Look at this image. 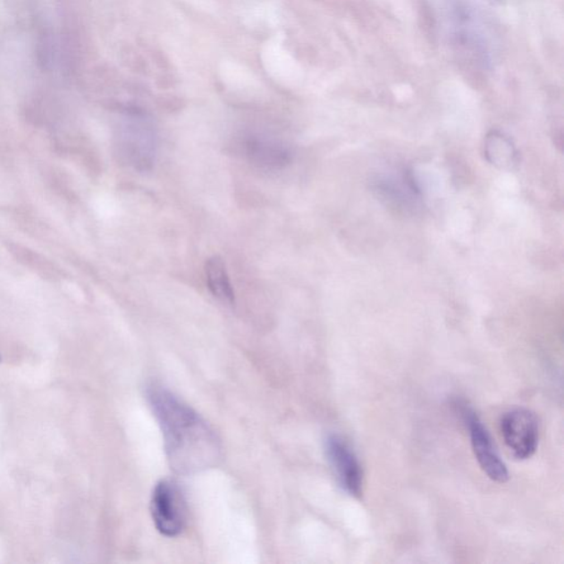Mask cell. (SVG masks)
<instances>
[{
  "label": "cell",
  "mask_w": 564,
  "mask_h": 564,
  "mask_svg": "<svg viewBox=\"0 0 564 564\" xmlns=\"http://www.w3.org/2000/svg\"><path fill=\"white\" fill-rule=\"evenodd\" d=\"M208 289L217 300L227 306H233L235 295L227 274L226 265L220 256H213L206 265Z\"/></svg>",
  "instance_id": "7"
},
{
  "label": "cell",
  "mask_w": 564,
  "mask_h": 564,
  "mask_svg": "<svg viewBox=\"0 0 564 564\" xmlns=\"http://www.w3.org/2000/svg\"><path fill=\"white\" fill-rule=\"evenodd\" d=\"M484 150L487 160L499 168L511 167L518 156L511 141L496 131L487 136Z\"/></svg>",
  "instance_id": "8"
},
{
  "label": "cell",
  "mask_w": 564,
  "mask_h": 564,
  "mask_svg": "<svg viewBox=\"0 0 564 564\" xmlns=\"http://www.w3.org/2000/svg\"><path fill=\"white\" fill-rule=\"evenodd\" d=\"M150 511L156 528L165 537H177L187 524V504L181 488L173 480H163L151 495Z\"/></svg>",
  "instance_id": "3"
},
{
  "label": "cell",
  "mask_w": 564,
  "mask_h": 564,
  "mask_svg": "<svg viewBox=\"0 0 564 564\" xmlns=\"http://www.w3.org/2000/svg\"><path fill=\"white\" fill-rule=\"evenodd\" d=\"M0 361H2V358H0Z\"/></svg>",
  "instance_id": "9"
},
{
  "label": "cell",
  "mask_w": 564,
  "mask_h": 564,
  "mask_svg": "<svg viewBox=\"0 0 564 564\" xmlns=\"http://www.w3.org/2000/svg\"><path fill=\"white\" fill-rule=\"evenodd\" d=\"M455 408L461 416L464 425L468 430L474 455L478 466L492 481L504 484L509 480V472L501 455L497 452L494 441L480 417L466 401L455 402Z\"/></svg>",
  "instance_id": "2"
},
{
  "label": "cell",
  "mask_w": 564,
  "mask_h": 564,
  "mask_svg": "<svg viewBox=\"0 0 564 564\" xmlns=\"http://www.w3.org/2000/svg\"><path fill=\"white\" fill-rule=\"evenodd\" d=\"M501 433L507 449L515 459L525 461L537 451L539 424L533 411L515 408L501 419Z\"/></svg>",
  "instance_id": "4"
},
{
  "label": "cell",
  "mask_w": 564,
  "mask_h": 564,
  "mask_svg": "<svg viewBox=\"0 0 564 564\" xmlns=\"http://www.w3.org/2000/svg\"><path fill=\"white\" fill-rule=\"evenodd\" d=\"M246 155L251 163L266 168H281L290 161V153L281 142L250 139L245 141Z\"/></svg>",
  "instance_id": "6"
},
{
  "label": "cell",
  "mask_w": 564,
  "mask_h": 564,
  "mask_svg": "<svg viewBox=\"0 0 564 564\" xmlns=\"http://www.w3.org/2000/svg\"><path fill=\"white\" fill-rule=\"evenodd\" d=\"M325 453L343 491L359 499L363 494L364 472L361 462L348 441L338 434L325 439Z\"/></svg>",
  "instance_id": "5"
},
{
  "label": "cell",
  "mask_w": 564,
  "mask_h": 564,
  "mask_svg": "<svg viewBox=\"0 0 564 564\" xmlns=\"http://www.w3.org/2000/svg\"><path fill=\"white\" fill-rule=\"evenodd\" d=\"M147 398L157 418L170 467L193 476L217 466L222 458L219 438L206 421L163 386L151 385Z\"/></svg>",
  "instance_id": "1"
}]
</instances>
